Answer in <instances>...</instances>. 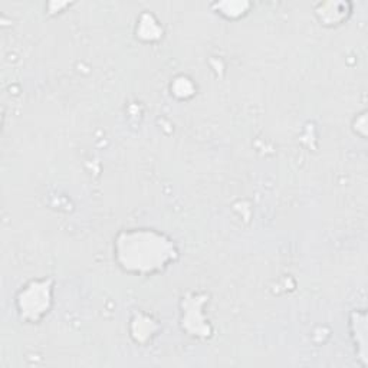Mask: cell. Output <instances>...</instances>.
<instances>
[{"instance_id": "1", "label": "cell", "mask_w": 368, "mask_h": 368, "mask_svg": "<svg viewBox=\"0 0 368 368\" xmlns=\"http://www.w3.org/2000/svg\"><path fill=\"white\" fill-rule=\"evenodd\" d=\"M114 256L124 272L149 276L177 260L179 249L173 239L158 230L128 229L116 234Z\"/></svg>"}, {"instance_id": "2", "label": "cell", "mask_w": 368, "mask_h": 368, "mask_svg": "<svg viewBox=\"0 0 368 368\" xmlns=\"http://www.w3.org/2000/svg\"><path fill=\"white\" fill-rule=\"evenodd\" d=\"M53 302V281L52 279H36L22 286L16 295V309L19 317L36 323L47 317Z\"/></svg>"}, {"instance_id": "3", "label": "cell", "mask_w": 368, "mask_h": 368, "mask_svg": "<svg viewBox=\"0 0 368 368\" xmlns=\"http://www.w3.org/2000/svg\"><path fill=\"white\" fill-rule=\"evenodd\" d=\"M158 331L157 323L147 315H137L131 321V335L134 338L136 343L145 344L151 340V336L156 335Z\"/></svg>"}, {"instance_id": "4", "label": "cell", "mask_w": 368, "mask_h": 368, "mask_svg": "<svg viewBox=\"0 0 368 368\" xmlns=\"http://www.w3.org/2000/svg\"><path fill=\"white\" fill-rule=\"evenodd\" d=\"M351 332L352 335L354 334H358V336L356 335L354 336V344L356 347L358 345V351H357V356L358 358H361V363L365 365L367 364V348H365V344H367V327H365V312H354L351 317Z\"/></svg>"}, {"instance_id": "5", "label": "cell", "mask_w": 368, "mask_h": 368, "mask_svg": "<svg viewBox=\"0 0 368 368\" xmlns=\"http://www.w3.org/2000/svg\"><path fill=\"white\" fill-rule=\"evenodd\" d=\"M161 36H163V31H161V27L153 14L143 13L137 25V38L145 42H154Z\"/></svg>"}, {"instance_id": "6", "label": "cell", "mask_w": 368, "mask_h": 368, "mask_svg": "<svg viewBox=\"0 0 368 368\" xmlns=\"http://www.w3.org/2000/svg\"><path fill=\"white\" fill-rule=\"evenodd\" d=\"M171 93L180 99H187L195 95L196 86L187 77H177L171 84Z\"/></svg>"}]
</instances>
